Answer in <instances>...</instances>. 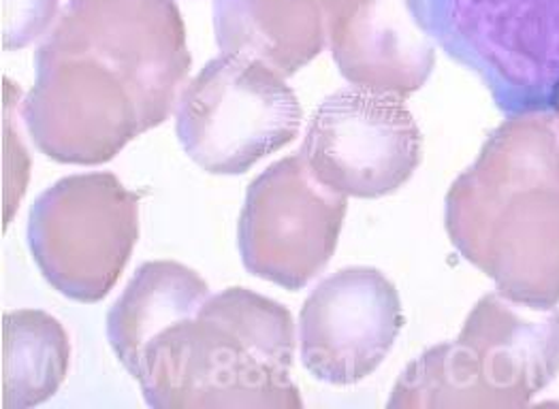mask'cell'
<instances>
[{"mask_svg":"<svg viewBox=\"0 0 559 409\" xmlns=\"http://www.w3.org/2000/svg\"><path fill=\"white\" fill-rule=\"evenodd\" d=\"M188 73L174 0H67L37 51L22 120L47 158L105 165L176 113Z\"/></svg>","mask_w":559,"mask_h":409,"instance_id":"6da1fadb","label":"cell"},{"mask_svg":"<svg viewBox=\"0 0 559 409\" xmlns=\"http://www.w3.org/2000/svg\"><path fill=\"white\" fill-rule=\"evenodd\" d=\"M444 228L500 294L559 303V127L554 113L509 116L444 199Z\"/></svg>","mask_w":559,"mask_h":409,"instance_id":"7a4b0ae2","label":"cell"},{"mask_svg":"<svg viewBox=\"0 0 559 409\" xmlns=\"http://www.w3.org/2000/svg\"><path fill=\"white\" fill-rule=\"evenodd\" d=\"M295 346L288 308L231 286L158 330L129 373L152 409H301Z\"/></svg>","mask_w":559,"mask_h":409,"instance_id":"3957f363","label":"cell"},{"mask_svg":"<svg viewBox=\"0 0 559 409\" xmlns=\"http://www.w3.org/2000/svg\"><path fill=\"white\" fill-rule=\"evenodd\" d=\"M559 373V310L485 294L451 341L425 350L395 382L386 406L525 408Z\"/></svg>","mask_w":559,"mask_h":409,"instance_id":"277c9868","label":"cell"},{"mask_svg":"<svg viewBox=\"0 0 559 409\" xmlns=\"http://www.w3.org/2000/svg\"><path fill=\"white\" fill-rule=\"evenodd\" d=\"M420 28L507 116L559 105V0H411Z\"/></svg>","mask_w":559,"mask_h":409,"instance_id":"5b68a950","label":"cell"},{"mask_svg":"<svg viewBox=\"0 0 559 409\" xmlns=\"http://www.w3.org/2000/svg\"><path fill=\"white\" fill-rule=\"evenodd\" d=\"M301 129V105L265 62L223 51L190 80L176 107V133L188 158L212 176H241L288 145Z\"/></svg>","mask_w":559,"mask_h":409,"instance_id":"8992f818","label":"cell"},{"mask_svg":"<svg viewBox=\"0 0 559 409\" xmlns=\"http://www.w3.org/2000/svg\"><path fill=\"white\" fill-rule=\"evenodd\" d=\"M26 239L53 290L78 303H98L138 245L140 194L107 171L62 178L33 203Z\"/></svg>","mask_w":559,"mask_h":409,"instance_id":"52a82bcc","label":"cell"},{"mask_svg":"<svg viewBox=\"0 0 559 409\" xmlns=\"http://www.w3.org/2000/svg\"><path fill=\"white\" fill-rule=\"evenodd\" d=\"M348 196L317 180L297 152L248 185L237 220L246 272L286 290H301L337 248Z\"/></svg>","mask_w":559,"mask_h":409,"instance_id":"ba28073f","label":"cell"},{"mask_svg":"<svg viewBox=\"0 0 559 409\" xmlns=\"http://www.w3.org/2000/svg\"><path fill=\"white\" fill-rule=\"evenodd\" d=\"M299 154L331 190L382 199L413 180L423 139L402 96L353 86L317 107Z\"/></svg>","mask_w":559,"mask_h":409,"instance_id":"9c48e42d","label":"cell"},{"mask_svg":"<svg viewBox=\"0 0 559 409\" xmlns=\"http://www.w3.org/2000/svg\"><path fill=\"white\" fill-rule=\"evenodd\" d=\"M404 326L395 284L373 267L331 273L299 314L304 366L331 386H353L384 363Z\"/></svg>","mask_w":559,"mask_h":409,"instance_id":"30bf717a","label":"cell"},{"mask_svg":"<svg viewBox=\"0 0 559 409\" xmlns=\"http://www.w3.org/2000/svg\"><path fill=\"white\" fill-rule=\"evenodd\" d=\"M329 47L353 86L402 98L420 91L436 64L411 0H329Z\"/></svg>","mask_w":559,"mask_h":409,"instance_id":"8fae6325","label":"cell"},{"mask_svg":"<svg viewBox=\"0 0 559 409\" xmlns=\"http://www.w3.org/2000/svg\"><path fill=\"white\" fill-rule=\"evenodd\" d=\"M216 44L290 77L329 46V0H214Z\"/></svg>","mask_w":559,"mask_h":409,"instance_id":"7c38bea8","label":"cell"},{"mask_svg":"<svg viewBox=\"0 0 559 409\" xmlns=\"http://www.w3.org/2000/svg\"><path fill=\"white\" fill-rule=\"evenodd\" d=\"M212 294L207 281L176 261L143 263L107 314V341L129 371L145 344Z\"/></svg>","mask_w":559,"mask_h":409,"instance_id":"4fadbf2b","label":"cell"},{"mask_svg":"<svg viewBox=\"0 0 559 409\" xmlns=\"http://www.w3.org/2000/svg\"><path fill=\"white\" fill-rule=\"evenodd\" d=\"M71 341L44 310L2 316V409H31L51 399L67 380Z\"/></svg>","mask_w":559,"mask_h":409,"instance_id":"5bb4252c","label":"cell"},{"mask_svg":"<svg viewBox=\"0 0 559 409\" xmlns=\"http://www.w3.org/2000/svg\"><path fill=\"white\" fill-rule=\"evenodd\" d=\"M58 0H2V47L22 49L46 35Z\"/></svg>","mask_w":559,"mask_h":409,"instance_id":"9a60e30c","label":"cell"},{"mask_svg":"<svg viewBox=\"0 0 559 409\" xmlns=\"http://www.w3.org/2000/svg\"><path fill=\"white\" fill-rule=\"evenodd\" d=\"M554 116H556V122H558V127H559V105H558V109H556V111H554Z\"/></svg>","mask_w":559,"mask_h":409,"instance_id":"2e32d148","label":"cell"}]
</instances>
